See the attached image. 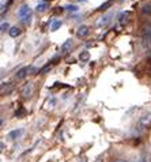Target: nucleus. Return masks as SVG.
Wrapping results in <instances>:
<instances>
[{
  "mask_svg": "<svg viewBox=\"0 0 151 162\" xmlns=\"http://www.w3.org/2000/svg\"><path fill=\"white\" fill-rule=\"evenodd\" d=\"M150 127H151V113H146L138 121V128L140 131H144V130H148Z\"/></svg>",
  "mask_w": 151,
  "mask_h": 162,
  "instance_id": "obj_1",
  "label": "nucleus"
},
{
  "mask_svg": "<svg viewBox=\"0 0 151 162\" xmlns=\"http://www.w3.org/2000/svg\"><path fill=\"white\" fill-rule=\"evenodd\" d=\"M18 16H19L23 22H27V20L32 18V8L29 7L27 4H23V6L18 10Z\"/></svg>",
  "mask_w": 151,
  "mask_h": 162,
  "instance_id": "obj_2",
  "label": "nucleus"
},
{
  "mask_svg": "<svg viewBox=\"0 0 151 162\" xmlns=\"http://www.w3.org/2000/svg\"><path fill=\"white\" fill-rule=\"evenodd\" d=\"M34 93V85L33 82H26L23 86L20 87V95L25 98H30Z\"/></svg>",
  "mask_w": 151,
  "mask_h": 162,
  "instance_id": "obj_3",
  "label": "nucleus"
},
{
  "mask_svg": "<svg viewBox=\"0 0 151 162\" xmlns=\"http://www.w3.org/2000/svg\"><path fill=\"white\" fill-rule=\"evenodd\" d=\"M138 70H142L143 74H147V75L151 76V56H150V57H147L146 61L140 63V66L138 67Z\"/></svg>",
  "mask_w": 151,
  "mask_h": 162,
  "instance_id": "obj_4",
  "label": "nucleus"
},
{
  "mask_svg": "<svg viewBox=\"0 0 151 162\" xmlns=\"http://www.w3.org/2000/svg\"><path fill=\"white\" fill-rule=\"evenodd\" d=\"M29 71H30V70H29L27 67L20 68L19 71L15 74V79H16V80H20V79H23V78H26V75L29 74Z\"/></svg>",
  "mask_w": 151,
  "mask_h": 162,
  "instance_id": "obj_5",
  "label": "nucleus"
},
{
  "mask_svg": "<svg viewBox=\"0 0 151 162\" xmlns=\"http://www.w3.org/2000/svg\"><path fill=\"white\" fill-rule=\"evenodd\" d=\"M112 15L110 14H107V15L102 16V18H100V20H97V25L100 26V27H102V26H106L107 23H109V20H110Z\"/></svg>",
  "mask_w": 151,
  "mask_h": 162,
  "instance_id": "obj_6",
  "label": "nucleus"
},
{
  "mask_svg": "<svg viewBox=\"0 0 151 162\" xmlns=\"http://www.w3.org/2000/svg\"><path fill=\"white\" fill-rule=\"evenodd\" d=\"M88 34V27L87 26H80L79 29H78V32H76V36L79 37V38H83V37H86Z\"/></svg>",
  "mask_w": 151,
  "mask_h": 162,
  "instance_id": "obj_7",
  "label": "nucleus"
},
{
  "mask_svg": "<svg viewBox=\"0 0 151 162\" xmlns=\"http://www.w3.org/2000/svg\"><path fill=\"white\" fill-rule=\"evenodd\" d=\"M22 134H23V130H22V128H19V130H14V131H11V132L8 134V138L14 140V139H18V138H19Z\"/></svg>",
  "mask_w": 151,
  "mask_h": 162,
  "instance_id": "obj_8",
  "label": "nucleus"
},
{
  "mask_svg": "<svg viewBox=\"0 0 151 162\" xmlns=\"http://www.w3.org/2000/svg\"><path fill=\"white\" fill-rule=\"evenodd\" d=\"M14 89V85L12 83H1V94H8L10 91H12Z\"/></svg>",
  "mask_w": 151,
  "mask_h": 162,
  "instance_id": "obj_9",
  "label": "nucleus"
},
{
  "mask_svg": "<svg viewBox=\"0 0 151 162\" xmlns=\"http://www.w3.org/2000/svg\"><path fill=\"white\" fill-rule=\"evenodd\" d=\"M129 18H131V12H123L121 15H120V23L121 25H125V23H128V20H129Z\"/></svg>",
  "mask_w": 151,
  "mask_h": 162,
  "instance_id": "obj_10",
  "label": "nucleus"
},
{
  "mask_svg": "<svg viewBox=\"0 0 151 162\" xmlns=\"http://www.w3.org/2000/svg\"><path fill=\"white\" fill-rule=\"evenodd\" d=\"M71 46H72V41L67 40L63 45H61V52H63V53H68V52L71 51Z\"/></svg>",
  "mask_w": 151,
  "mask_h": 162,
  "instance_id": "obj_11",
  "label": "nucleus"
},
{
  "mask_svg": "<svg viewBox=\"0 0 151 162\" xmlns=\"http://www.w3.org/2000/svg\"><path fill=\"white\" fill-rule=\"evenodd\" d=\"M8 34H10L11 37H14V38H15V37H18V36L20 34V29H19V27H16V26H14V27H11L10 30H8Z\"/></svg>",
  "mask_w": 151,
  "mask_h": 162,
  "instance_id": "obj_12",
  "label": "nucleus"
},
{
  "mask_svg": "<svg viewBox=\"0 0 151 162\" xmlns=\"http://www.w3.org/2000/svg\"><path fill=\"white\" fill-rule=\"evenodd\" d=\"M48 8H49V4L48 3H40V4H37L36 11L37 12H44V11H46Z\"/></svg>",
  "mask_w": 151,
  "mask_h": 162,
  "instance_id": "obj_13",
  "label": "nucleus"
},
{
  "mask_svg": "<svg viewBox=\"0 0 151 162\" xmlns=\"http://www.w3.org/2000/svg\"><path fill=\"white\" fill-rule=\"evenodd\" d=\"M79 59H80V61H82V63H84V61H88V59H90V52L83 51L79 55Z\"/></svg>",
  "mask_w": 151,
  "mask_h": 162,
  "instance_id": "obj_14",
  "label": "nucleus"
},
{
  "mask_svg": "<svg viewBox=\"0 0 151 162\" xmlns=\"http://www.w3.org/2000/svg\"><path fill=\"white\" fill-rule=\"evenodd\" d=\"M25 115H26V109H25L23 106H19V109L16 111L15 116L16 117H22V116H25Z\"/></svg>",
  "mask_w": 151,
  "mask_h": 162,
  "instance_id": "obj_15",
  "label": "nucleus"
},
{
  "mask_svg": "<svg viewBox=\"0 0 151 162\" xmlns=\"http://www.w3.org/2000/svg\"><path fill=\"white\" fill-rule=\"evenodd\" d=\"M61 25H63V22L61 20H55L53 23H52V30L55 32V30H57L59 27H61Z\"/></svg>",
  "mask_w": 151,
  "mask_h": 162,
  "instance_id": "obj_16",
  "label": "nucleus"
},
{
  "mask_svg": "<svg viewBox=\"0 0 151 162\" xmlns=\"http://www.w3.org/2000/svg\"><path fill=\"white\" fill-rule=\"evenodd\" d=\"M51 68H52V64H46L44 68L40 70V75H44V74H46L48 71H51Z\"/></svg>",
  "mask_w": 151,
  "mask_h": 162,
  "instance_id": "obj_17",
  "label": "nucleus"
},
{
  "mask_svg": "<svg viewBox=\"0 0 151 162\" xmlns=\"http://www.w3.org/2000/svg\"><path fill=\"white\" fill-rule=\"evenodd\" d=\"M110 6H112V1H106V3H103L102 6L98 8V10H100V11H105V10H107V8L110 7Z\"/></svg>",
  "mask_w": 151,
  "mask_h": 162,
  "instance_id": "obj_18",
  "label": "nucleus"
},
{
  "mask_svg": "<svg viewBox=\"0 0 151 162\" xmlns=\"http://www.w3.org/2000/svg\"><path fill=\"white\" fill-rule=\"evenodd\" d=\"M67 10H70V11H78V7H76V6H71V4H70V6H67Z\"/></svg>",
  "mask_w": 151,
  "mask_h": 162,
  "instance_id": "obj_19",
  "label": "nucleus"
},
{
  "mask_svg": "<svg viewBox=\"0 0 151 162\" xmlns=\"http://www.w3.org/2000/svg\"><path fill=\"white\" fill-rule=\"evenodd\" d=\"M8 23H1V32H6V30H8Z\"/></svg>",
  "mask_w": 151,
  "mask_h": 162,
  "instance_id": "obj_20",
  "label": "nucleus"
},
{
  "mask_svg": "<svg viewBox=\"0 0 151 162\" xmlns=\"http://www.w3.org/2000/svg\"><path fill=\"white\" fill-rule=\"evenodd\" d=\"M64 11V8L63 7H56V10H55V14H61V12Z\"/></svg>",
  "mask_w": 151,
  "mask_h": 162,
  "instance_id": "obj_21",
  "label": "nucleus"
},
{
  "mask_svg": "<svg viewBox=\"0 0 151 162\" xmlns=\"http://www.w3.org/2000/svg\"><path fill=\"white\" fill-rule=\"evenodd\" d=\"M143 12H151V6H144Z\"/></svg>",
  "mask_w": 151,
  "mask_h": 162,
  "instance_id": "obj_22",
  "label": "nucleus"
},
{
  "mask_svg": "<svg viewBox=\"0 0 151 162\" xmlns=\"http://www.w3.org/2000/svg\"><path fill=\"white\" fill-rule=\"evenodd\" d=\"M59 60H60V57H59V56H56V57H53V59H52L51 63L52 64H57V61H59Z\"/></svg>",
  "mask_w": 151,
  "mask_h": 162,
  "instance_id": "obj_23",
  "label": "nucleus"
},
{
  "mask_svg": "<svg viewBox=\"0 0 151 162\" xmlns=\"http://www.w3.org/2000/svg\"><path fill=\"white\" fill-rule=\"evenodd\" d=\"M116 162H129V161H125V159H119V161H116ZM135 162V161H133Z\"/></svg>",
  "mask_w": 151,
  "mask_h": 162,
  "instance_id": "obj_24",
  "label": "nucleus"
},
{
  "mask_svg": "<svg viewBox=\"0 0 151 162\" xmlns=\"http://www.w3.org/2000/svg\"><path fill=\"white\" fill-rule=\"evenodd\" d=\"M148 37L151 38V27H148Z\"/></svg>",
  "mask_w": 151,
  "mask_h": 162,
  "instance_id": "obj_25",
  "label": "nucleus"
}]
</instances>
